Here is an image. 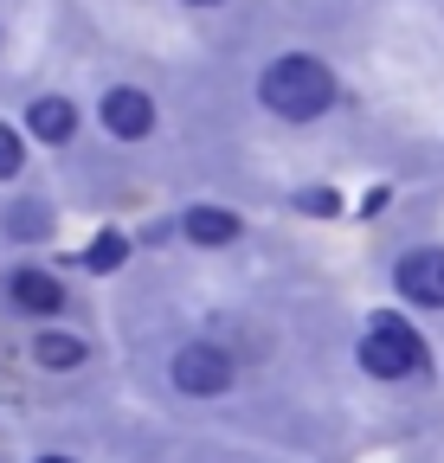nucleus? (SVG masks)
I'll return each mask as SVG.
<instances>
[{
	"label": "nucleus",
	"instance_id": "9",
	"mask_svg": "<svg viewBox=\"0 0 444 463\" xmlns=\"http://www.w3.org/2000/svg\"><path fill=\"white\" fill-rule=\"evenodd\" d=\"M33 361H39L45 373H78V367H84V341H78V335H39V341H33Z\"/></svg>",
	"mask_w": 444,
	"mask_h": 463
},
{
	"label": "nucleus",
	"instance_id": "14",
	"mask_svg": "<svg viewBox=\"0 0 444 463\" xmlns=\"http://www.w3.org/2000/svg\"><path fill=\"white\" fill-rule=\"evenodd\" d=\"M181 7H194V14H213V7H226V0H181Z\"/></svg>",
	"mask_w": 444,
	"mask_h": 463
},
{
	"label": "nucleus",
	"instance_id": "12",
	"mask_svg": "<svg viewBox=\"0 0 444 463\" xmlns=\"http://www.w3.org/2000/svg\"><path fill=\"white\" fill-rule=\"evenodd\" d=\"M7 232H14V239H39V232H45V213H39V200H26V213H14V219H7Z\"/></svg>",
	"mask_w": 444,
	"mask_h": 463
},
{
	"label": "nucleus",
	"instance_id": "1",
	"mask_svg": "<svg viewBox=\"0 0 444 463\" xmlns=\"http://www.w3.org/2000/svg\"><path fill=\"white\" fill-rule=\"evenodd\" d=\"M335 97H342V84L316 52H277L258 71V103L277 123H316V116L335 109Z\"/></svg>",
	"mask_w": 444,
	"mask_h": 463
},
{
	"label": "nucleus",
	"instance_id": "2",
	"mask_svg": "<svg viewBox=\"0 0 444 463\" xmlns=\"http://www.w3.org/2000/svg\"><path fill=\"white\" fill-rule=\"evenodd\" d=\"M361 367H367L373 380H406V373H419V367H425L419 328H412L406 316H373L367 335H361Z\"/></svg>",
	"mask_w": 444,
	"mask_h": 463
},
{
	"label": "nucleus",
	"instance_id": "4",
	"mask_svg": "<svg viewBox=\"0 0 444 463\" xmlns=\"http://www.w3.org/2000/svg\"><path fill=\"white\" fill-rule=\"evenodd\" d=\"M175 386L187 399H219L232 386V354H226V347H213V341L181 347V354H175Z\"/></svg>",
	"mask_w": 444,
	"mask_h": 463
},
{
	"label": "nucleus",
	"instance_id": "15",
	"mask_svg": "<svg viewBox=\"0 0 444 463\" xmlns=\"http://www.w3.org/2000/svg\"><path fill=\"white\" fill-rule=\"evenodd\" d=\"M39 463H71V457H39Z\"/></svg>",
	"mask_w": 444,
	"mask_h": 463
},
{
	"label": "nucleus",
	"instance_id": "8",
	"mask_svg": "<svg viewBox=\"0 0 444 463\" xmlns=\"http://www.w3.org/2000/svg\"><path fill=\"white\" fill-rule=\"evenodd\" d=\"M181 232L194 245H232L239 239V213H226V206H187Z\"/></svg>",
	"mask_w": 444,
	"mask_h": 463
},
{
	"label": "nucleus",
	"instance_id": "13",
	"mask_svg": "<svg viewBox=\"0 0 444 463\" xmlns=\"http://www.w3.org/2000/svg\"><path fill=\"white\" fill-rule=\"evenodd\" d=\"M297 206H303V213H335V194H328V187H316V194H303Z\"/></svg>",
	"mask_w": 444,
	"mask_h": 463
},
{
	"label": "nucleus",
	"instance_id": "10",
	"mask_svg": "<svg viewBox=\"0 0 444 463\" xmlns=\"http://www.w3.org/2000/svg\"><path fill=\"white\" fill-rule=\"evenodd\" d=\"M123 258H129V239H123V232H97L90 251H84L90 270H123Z\"/></svg>",
	"mask_w": 444,
	"mask_h": 463
},
{
	"label": "nucleus",
	"instance_id": "7",
	"mask_svg": "<svg viewBox=\"0 0 444 463\" xmlns=\"http://www.w3.org/2000/svg\"><path fill=\"white\" fill-rule=\"evenodd\" d=\"M7 297H14L20 316H59V309H65V283L52 277V270H33V264H26V270L7 277Z\"/></svg>",
	"mask_w": 444,
	"mask_h": 463
},
{
	"label": "nucleus",
	"instance_id": "11",
	"mask_svg": "<svg viewBox=\"0 0 444 463\" xmlns=\"http://www.w3.org/2000/svg\"><path fill=\"white\" fill-rule=\"evenodd\" d=\"M20 167H26V136L14 123H0V181H14Z\"/></svg>",
	"mask_w": 444,
	"mask_h": 463
},
{
	"label": "nucleus",
	"instance_id": "3",
	"mask_svg": "<svg viewBox=\"0 0 444 463\" xmlns=\"http://www.w3.org/2000/svg\"><path fill=\"white\" fill-rule=\"evenodd\" d=\"M155 97L142 90V84H109L103 90V103H97V123L117 136V142H148L155 136Z\"/></svg>",
	"mask_w": 444,
	"mask_h": 463
},
{
	"label": "nucleus",
	"instance_id": "5",
	"mask_svg": "<svg viewBox=\"0 0 444 463\" xmlns=\"http://www.w3.org/2000/svg\"><path fill=\"white\" fill-rule=\"evenodd\" d=\"M393 283H400V297H406V303H419V309H444V245L406 251L400 270H393Z\"/></svg>",
	"mask_w": 444,
	"mask_h": 463
},
{
	"label": "nucleus",
	"instance_id": "6",
	"mask_svg": "<svg viewBox=\"0 0 444 463\" xmlns=\"http://www.w3.org/2000/svg\"><path fill=\"white\" fill-rule=\"evenodd\" d=\"M26 136H39L45 148L71 142V136H78V103H71V97H59V90L33 97V103H26Z\"/></svg>",
	"mask_w": 444,
	"mask_h": 463
}]
</instances>
